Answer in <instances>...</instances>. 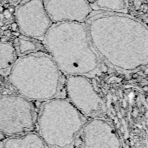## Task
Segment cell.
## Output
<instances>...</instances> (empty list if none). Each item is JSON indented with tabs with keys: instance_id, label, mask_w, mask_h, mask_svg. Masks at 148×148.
I'll return each instance as SVG.
<instances>
[{
	"instance_id": "2e32d148",
	"label": "cell",
	"mask_w": 148,
	"mask_h": 148,
	"mask_svg": "<svg viewBox=\"0 0 148 148\" xmlns=\"http://www.w3.org/2000/svg\"><path fill=\"white\" fill-rule=\"evenodd\" d=\"M9 6H10V5H9V3H6L3 4V9H8Z\"/></svg>"
},
{
	"instance_id": "52a82bcc",
	"label": "cell",
	"mask_w": 148,
	"mask_h": 148,
	"mask_svg": "<svg viewBox=\"0 0 148 148\" xmlns=\"http://www.w3.org/2000/svg\"><path fill=\"white\" fill-rule=\"evenodd\" d=\"M74 148H121L111 124L102 117L87 120L77 135Z\"/></svg>"
},
{
	"instance_id": "d6986e66",
	"label": "cell",
	"mask_w": 148,
	"mask_h": 148,
	"mask_svg": "<svg viewBox=\"0 0 148 148\" xmlns=\"http://www.w3.org/2000/svg\"><path fill=\"white\" fill-rule=\"evenodd\" d=\"M4 11V9L3 6H0V12H3Z\"/></svg>"
},
{
	"instance_id": "8fae6325",
	"label": "cell",
	"mask_w": 148,
	"mask_h": 148,
	"mask_svg": "<svg viewBox=\"0 0 148 148\" xmlns=\"http://www.w3.org/2000/svg\"><path fill=\"white\" fill-rule=\"evenodd\" d=\"M90 6L94 10L128 13V0H92Z\"/></svg>"
},
{
	"instance_id": "6da1fadb",
	"label": "cell",
	"mask_w": 148,
	"mask_h": 148,
	"mask_svg": "<svg viewBox=\"0 0 148 148\" xmlns=\"http://www.w3.org/2000/svg\"><path fill=\"white\" fill-rule=\"evenodd\" d=\"M102 61L119 72L131 73L148 63L147 25L128 13L92 10L84 22Z\"/></svg>"
},
{
	"instance_id": "5bb4252c",
	"label": "cell",
	"mask_w": 148,
	"mask_h": 148,
	"mask_svg": "<svg viewBox=\"0 0 148 148\" xmlns=\"http://www.w3.org/2000/svg\"><path fill=\"white\" fill-rule=\"evenodd\" d=\"M11 29L13 31H14L16 30V28L17 27V24L16 23H13L12 24H11Z\"/></svg>"
},
{
	"instance_id": "7c38bea8",
	"label": "cell",
	"mask_w": 148,
	"mask_h": 148,
	"mask_svg": "<svg viewBox=\"0 0 148 148\" xmlns=\"http://www.w3.org/2000/svg\"><path fill=\"white\" fill-rule=\"evenodd\" d=\"M18 49L21 56L39 51H46L42 41L26 36H20Z\"/></svg>"
},
{
	"instance_id": "9a60e30c",
	"label": "cell",
	"mask_w": 148,
	"mask_h": 148,
	"mask_svg": "<svg viewBox=\"0 0 148 148\" xmlns=\"http://www.w3.org/2000/svg\"><path fill=\"white\" fill-rule=\"evenodd\" d=\"M8 9V10L10 14L13 13L14 12V11H15V9H14V7H13V6H10Z\"/></svg>"
},
{
	"instance_id": "e0dca14e",
	"label": "cell",
	"mask_w": 148,
	"mask_h": 148,
	"mask_svg": "<svg viewBox=\"0 0 148 148\" xmlns=\"http://www.w3.org/2000/svg\"><path fill=\"white\" fill-rule=\"evenodd\" d=\"M1 29H2V30H3V31H6V30H7V29H8V28H7L6 27H5V25H4L3 26L1 27Z\"/></svg>"
},
{
	"instance_id": "7402d4cb",
	"label": "cell",
	"mask_w": 148,
	"mask_h": 148,
	"mask_svg": "<svg viewBox=\"0 0 148 148\" xmlns=\"http://www.w3.org/2000/svg\"><path fill=\"white\" fill-rule=\"evenodd\" d=\"M88 2H90V3L91 2V1H92V0H88Z\"/></svg>"
},
{
	"instance_id": "3957f363",
	"label": "cell",
	"mask_w": 148,
	"mask_h": 148,
	"mask_svg": "<svg viewBox=\"0 0 148 148\" xmlns=\"http://www.w3.org/2000/svg\"><path fill=\"white\" fill-rule=\"evenodd\" d=\"M62 73L46 51H39L16 60L9 75L21 95L43 102L60 97Z\"/></svg>"
},
{
	"instance_id": "ac0fdd59",
	"label": "cell",
	"mask_w": 148,
	"mask_h": 148,
	"mask_svg": "<svg viewBox=\"0 0 148 148\" xmlns=\"http://www.w3.org/2000/svg\"><path fill=\"white\" fill-rule=\"evenodd\" d=\"M12 34H13V35H16V36H19V35H20V34H19V33H16V32H15V31H13V32H12Z\"/></svg>"
},
{
	"instance_id": "5b68a950",
	"label": "cell",
	"mask_w": 148,
	"mask_h": 148,
	"mask_svg": "<svg viewBox=\"0 0 148 148\" xmlns=\"http://www.w3.org/2000/svg\"><path fill=\"white\" fill-rule=\"evenodd\" d=\"M35 123L34 108L21 95L0 97V132L16 136L31 132Z\"/></svg>"
},
{
	"instance_id": "ba28073f",
	"label": "cell",
	"mask_w": 148,
	"mask_h": 148,
	"mask_svg": "<svg viewBox=\"0 0 148 148\" xmlns=\"http://www.w3.org/2000/svg\"><path fill=\"white\" fill-rule=\"evenodd\" d=\"M18 14V27L23 35L42 42L53 24L43 0H21Z\"/></svg>"
},
{
	"instance_id": "ffe728a7",
	"label": "cell",
	"mask_w": 148,
	"mask_h": 148,
	"mask_svg": "<svg viewBox=\"0 0 148 148\" xmlns=\"http://www.w3.org/2000/svg\"><path fill=\"white\" fill-rule=\"evenodd\" d=\"M5 24H4V23L3 21H0V27H2Z\"/></svg>"
},
{
	"instance_id": "7a4b0ae2",
	"label": "cell",
	"mask_w": 148,
	"mask_h": 148,
	"mask_svg": "<svg viewBox=\"0 0 148 148\" xmlns=\"http://www.w3.org/2000/svg\"><path fill=\"white\" fill-rule=\"evenodd\" d=\"M42 43L64 74L90 78L101 72L103 62L92 46L84 23H53Z\"/></svg>"
},
{
	"instance_id": "8992f818",
	"label": "cell",
	"mask_w": 148,
	"mask_h": 148,
	"mask_svg": "<svg viewBox=\"0 0 148 148\" xmlns=\"http://www.w3.org/2000/svg\"><path fill=\"white\" fill-rule=\"evenodd\" d=\"M65 91L69 101L86 117H102L106 112V103L90 77L68 76Z\"/></svg>"
},
{
	"instance_id": "4fadbf2b",
	"label": "cell",
	"mask_w": 148,
	"mask_h": 148,
	"mask_svg": "<svg viewBox=\"0 0 148 148\" xmlns=\"http://www.w3.org/2000/svg\"><path fill=\"white\" fill-rule=\"evenodd\" d=\"M16 61V56L12 49L0 50V75H9Z\"/></svg>"
},
{
	"instance_id": "9c48e42d",
	"label": "cell",
	"mask_w": 148,
	"mask_h": 148,
	"mask_svg": "<svg viewBox=\"0 0 148 148\" xmlns=\"http://www.w3.org/2000/svg\"><path fill=\"white\" fill-rule=\"evenodd\" d=\"M53 23H84L92 10L88 0H43Z\"/></svg>"
},
{
	"instance_id": "603a6c76",
	"label": "cell",
	"mask_w": 148,
	"mask_h": 148,
	"mask_svg": "<svg viewBox=\"0 0 148 148\" xmlns=\"http://www.w3.org/2000/svg\"><path fill=\"white\" fill-rule=\"evenodd\" d=\"M0 3H1V1H0Z\"/></svg>"
},
{
	"instance_id": "30bf717a",
	"label": "cell",
	"mask_w": 148,
	"mask_h": 148,
	"mask_svg": "<svg viewBox=\"0 0 148 148\" xmlns=\"http://www.w3.org/2000/svg\"><path fill=\"white\" fill-rule=\"evenodd\" d=\"M2 148H49L38 133L29 132L9 137L3 142Z\"/></svg>"
},
{
	"instance_id": "277c9868",
	"label": "cell",
	"mask_w": 148,
	"mask_h": 148,
	"mask_svg": "<svg viewBox=\"0 0 148 148\" xmlns=\"http://www.w3.org/2000/svg\"><path fill=\"white\" fill-rule=\"evenodd\" d=\"M87 120L68 99L56 98L41 105L38 134L49 148H74L76 137Z\"/></svg>"
},
{
	"instance_id": "44dd1931",
	"label": "cell",
	"mask_w": 148,
	"mask_h": 148,
	"mask_svg": "<svg viewBox=\"0 0 148 148\" xmlns=\"http://www.w3.org/2000/svg\"><path fill=\"white\" fill-rule=\"evenodd\" d=\"M2 136H3V134H2V133H1V132H0V139H1V138H2Z\"/></svg>"
}]
</instances>
